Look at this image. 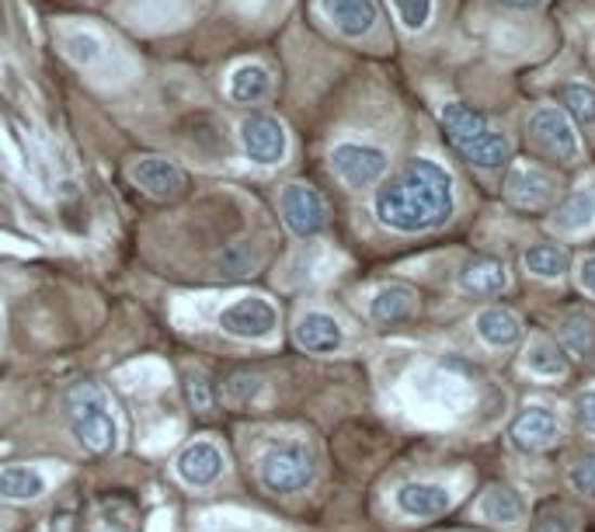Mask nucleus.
I'll return each mask as SVG.
<instances>
[{"mask_svg":"<svg viewBox=\"0 0 595 532\" xmlns=\"http://www.w3.org/2000/svg\"><path fill=\"white\" fill-rule=\"evenodd\" d=\"M258 484L275 497L307 494L321 477V453L307 436H275L255 453Z\"/></svg>","mask_w":595,"mask_h":532,"instance_id":"obj_4","label":"nucleus"},{"mask_svg":"<svg viewBox=\"0 0 595 532\" xmlns=\"http://www.w3.org/2000/svg\"><path fill=\"white\" fill-rule=\"evenodd\" d=\"M582 529H585L582 511L568 502H551L540 508L536 519H529L526 532H582Z\"/></svg>","mask_w":595,"mask_h":532,"instance_id":"obj_32","label":"nucleus"},{"mask_svg":"<svg viewBox=\"0 0 595 532\" xmlns=\"http://www.w3.org/2000/svg\"><path fill=\"white\" fill-rule=\"evenodd\" d=\"M502 11H533V8H540L543 0H494Z\"/></svg>","mask_w":595,"mask_h":532,"instance_id":"obj_41","label":"nucleus"},{"mask_svg":"<svg viewBox=\"0 0 595 532\" xmlns=\"http://www.w3.org/2000/svg\"><path fill=\"white\" fill-rule=\"evenodd\" d=\"M560 108H565L568 119L578 122V129L585 132V137L595 140V91L588 85H565L560 88Z\"/></svg>","mask_w":595,"mask_h":532,"instance_id":"obj_31","label":"nucleus"},{"mask_svg":"<svg viewBox=\"0 0 595 532\" xmlns=\"http://www.w3.org/2000/svg\"><path fill=\"white\" fill-rule=\"evenodd\" d=\"M129 178H132V185L151 198H178L189 189V174L168 157H140L129 168Z\"/></svg>","mask_w":595,"mask_h":532,"instance_id":"obj_24","label":"nucleus"},{"mask_svg":"<svg viewBox=\"0 0 595 532\" xmlns=\"http://www.w3.org/2000/svg\"><path fill=\"white\" fill-rule=\"evenodd\" d=\"M189 401L195 404V411H209L212 407L209 379L203 373H189Z\"/></svg>","mask_w":595,"mask_h":532,"instance_id":"obj_39","label":"nucleus"},{"mask_svg":"<svg viewBox=\"0 0 595 532\" xmlns=\"http://www.w3.org/2000/svg\"><path fill=\"white\" fill-rule=\"evenodd\" d=\"M432 8H436V0H393L397 22H401L408 31H422L428 22H432Z\"/></svg>","mask_w":595,"mask_h":532,"instance_id":"obj_36","label":"nucleus"},{"mask_svg":"<svg viewBox=\"0 0 595 532\" xmlns=\"http://www.w3.org/2000/svg\"><path fill=\"white\" fill-rule=\"evenodd\" d=\"M217 327L237 341H272L279 330V307L261 293H244L220 307Z\"/></svg>","mask_w":595,"mask_h":532,"instance_id":"obj_12","label":"nucleus"},{"mask_svg":"<svg viewBox=\"0 0 595 532\" xmlns=\"http://www.w3.org/2000/svg\"><path fill=\"white\" fill-rule=\"evenodd\" d=\"M195 532H279V525L244 508H209L198 515Z\"/></svg>","mask_w":595,"mask_h":532,"instance_id":"obj_26","label":"nucleus"},{"mask_svg":"<svg viewBox=\"0 0 595 532\" xmlns=\"http://www.w3.org/2000/svg\"><path fill=\"white\" fill-rule=\"evenodd\" d=\"M272 91V74L261 63H241L227 80V94L234 105H258Z\"/></svg>","mask_w":595,"mask_h":532,"instance_id":"obj_29","label":"nucleus"},{"mask_svg":"<svg viewBox=\"0 0 595 532\" xmlns=\"http://www.w3.org/2000/svg\"><path fill=\"white\" fill-rule=\"evenodd\" d=\"M574 286L595 299V255H582L574 261Z\"/></svg>","mask_w":595,"mask_h":532,"instance_id":"obj_38","label":"nucleus"},{"mask_svg":"<svg viewBox=\"0 0 595 532\" xmlns=\"http://www.w3.org/2000/svg\"><path fill=\"white\" fill-rule=\"evenodd\" d=\"M63 53L77 66H91V63L102 60V42H98L91 31H74V36L63 39Z\"/></svg>","mask_w":595,"mask_h":532,"instance_id":"obj_35","label":"nucleus"},{"mask_svg":"<svg viewBox=\"0 0 595 532\" xmlns=\"http://www.w3.org/2000/svg\"><path fill=\"white\" fill-rule=\"evenodd\" d=\"M502 195H505V203L519 212H547L560 198V181L554 171L540 168L533 160H516V164H508Z\"/></svg>","mask_w":595,"mask_h":532,"instance_id":"obj_13","label":"nucleus"},{"mask_svg":"<svg viewBox=\"0 0 595 532\" xmlns=\"http://www.w3.org/2000/svg\"><path fill=\"white\" fill-rule=\"evenodd\" d=\"M453 289L470 299H494L512 289V272L505 261L481 255V258L463 261L453 272Z\"/></svg>","mask_w":595,"mask_h":532,"instance_id":"obj_21","label":"nucleus"},{"mask_svg":"<svg viewBox=\"0 0 595 532\" xmlns=\"http://www.w3.org/2000/svg\"><path fill=\"white\" fill-rule=\"evenodd\" d=\"M4 338H8V313L4 303H0V348H4Z\"/></svg>","mask_w":595,"mask_h":532,"instance_id":"obj_42","label":"nucleus"},{"mask_svg":"<svg viewBox=\"0 0 595 532\" xmlns=\"http://www.w3.org/2000/svg\"><path fill=\"white\" fill-rule=\"evenodd\" d=\"M554 341L560 345V352L568 355L571 365L595 362V317L582 307L565 310L554 324Z\"/></svg>","mask_w":595,"mask_h":532,"instance_id":"obj_23","label":"nucleus"},{"mask_svg":"<svg viewBox=\"0 0 595 532\" xmlns=\"http://www.w3.org/2000/svg\"><path fill=\"white\" fill-rule=\"evenodd\" d=\"M477 484L470 463H445V467L408 470L387 488V515L397 525H432L453 515Z\"/></svg>","mask_w":595,"mask_h":532,"instance_id":"obj_3","label":"nucleus"},{"mask_svg":"<svg viewBox=\"0 0 595 532\" xmlns=\"http://www.w3.org/2000/svg\"><path fill=\"white\" fill-rule=\"evenodd\" d=\"M568 436V414L554 401H526L519 411L508 414L505 421V442L508 449L526 456L551 453Z\"/></svg>","mask_w":595,"mask_h":532,"instance_id":"obj_7","label":"nucleus"},{"mask_svg":"<svg viewBox=\"0 0 595 532\" xmlns=\"http://www.w3.org/2000/svg\"><path fill=\"white\" fill-rule=\"evenodd\" d=\"M241 146L251 164L258 168H279L289 157V132L275 115L251 112L241 122Z\"/></svg>","mask_w":595,"mask_h":532,"instance_id":"obj_16","label":"nucleus"},{"mask_svg":"<svg viewBox=\"0 0 595 532\" xmlns=\"http://www.w3.org/2000/svg\"><path fill=\"white\" fill-rule=\"evenodd\" d=\"M327 168L349 192H370L390 171V154L366 140H341L327 150Z\"/></svg>","mask_w":595,"mask_h":532,"instance_id":"obj_10","label":"nucleus"},{"mask_svg":"<svg viewBox=\"0 0 595 532\" xmlns=\"http://www.w3.org/2000/svg\"><path fill=\"white\" fill-rule=\"evenodd\" d=\"M63 473L66 470L60 463H11V467H0V502H42Z\"/></svg>","mask_w":595,"mask_h":532,"instance_id":"obj_17","label":"nucleus"},{"mask_svg":"<svg viewBox=\"0 0 595 532\" xmlns=\"http://www.w3.org/2000/svg\"><path fill=\"white\" fill-rule=\"evenodd\" d=\"M568 411H571L574 428L582 431L585 439L595 442V379H588V384H582V387L571 393Z\"/></svg>","mask_w":595,"mask_h":532,"instance_id":"obj_33","label":"nucleus"},{"mask_svg":"<svg viewBox=\"0 0 595 532\" xmlns=\"http://www.w3.org/2000/svg\"><path fill=\"white\" fill-rule=\"evenodd\" d=\"M279 212H283V223L289 234L296 237H318L327 230V203L324 195L313 189V185H303V181H289V185L279 192Z\"/></svg>","mask_w":595,"mask_h":532,"instance_id":"obj_15","label":"nucleus"},{"mask_svg":"<svg viewBox=\"0 0 595 532\" xmlns=\"http://www.w3.org/2000/svg\"><path fill=\"white\" fill-rule=\"evenodd\" d=\"M261 264V251L251 244H234L220 255V272L223 275H251Z\"/></svg>","mask_w":595,"mask_h":532,"instance_id":"obj_34","label":"nucleus"},{"mask_svg":"<svg viewBox=\"0 0 595 532\" xmlns=\"http://www.w3.org/2000/svg\"><path fill=\"white\" fill-rule=\"evenodd\" d=\"M460 209L453 171L436 157H411L373 189V220L397 237H422L450 226Z\"/></svg>","mask_w":595,"mask_h":532,"instance_id":"obj_2","label":"nucleus"},{"mask_svg":"<svg viewBox=\"0 0 595 532\" xmlns=\"http://www.w3.org/2000/svg\"><path fill=\"white\" fill-rule=\"evenodd\" d=\"M470 522L484 525L488 532H526L533 511H529V497L522 488L508 484V480H491L474 494Z\"/></svg>","mask_w":595,"mask_h":532,"instance_id":"obj_9","label":"nucleus"},{"mask_svg":"<svg viewBox=\"0 0 595 532\" xmlns=\"http://www.w3.org/2000/svg\"><path fill=\"white\" fill-rule=\"evenodd\" d=\"M115 384L129 393H151L171 384V369L157 359H140V362H129L115 373Z\"/></svg>","mask_w":595,"mask_h":532,"instance_id":"obj_30","label":"nucleus"},{"mask_svg":"<svg viewBox=\"0 0 595 532\" xmlns=\"http://www.w3.org/2000/svg\"><path fill=\"white\" fill-rule=\"evenodd\" d=\"M551 230L560 237H585L595 230V178L574 185L560 203L554 206Z\"/></svg>","mask_w":595,"mask_h":532,"instance_id":"obj_22","label":"nucleus"},{"mask_svg":"<svg viewBox=\"0 0 595 532\" xmlns=\"http://www.w3.org/2000/svg\"><path fill=\"white\" fill-rule=\"evenodd\" d=\"M223 470H227V456L212 439H195L174 456V477L192 491L212 488L223 477Z\"/></svg>","mask_w":595,"mask_h":532,"instance_id":"obj_20","label":"nucleus"},{"mask_svg":"<svg viewBox=\"0 0 595 532\" xmlns=\"http://www.w3.org/2000/svg\"><path fill=\"white\" fill-rule=\"evenodd\" d=\"M442 132L456 154L470 164L477 171H502L512 164V154H516V143H512L508 132H502L494 122H488L481 112H474L463 102H445L442 112Z\"/></svg>","mask_w":595,"mask_h":532,"instance_id":"obj_5","label":"nucleus"},{"mask_svg":"<svg viewBox=\"0 0 595 532\" xmlns=\"http://www.w3.org/2000/svg\"><path fill=\"white\" fill-rule=\"evenodd\" d=\"M0 532H4V519H0Z\"/></svg>","mask_w":595,"mask_h":532,"instance_id":"obj_44","label":"nucleus"},{"mask_svg":"<svg viewBox=\"0 0 595 532\" xmlns=\"http://www.w3.org/2000/svg\"><path fill=\"white\" fill-rule=\"evenodd\" d=\"M66 425L70 436L88 449V453L108 456L122 445V425L115 414L112 397L98 384H74L66 390Z\"/></svg>","mask_w":595,"mask_h":532,"instance_id":"obj_6","label":"nucleus"},{"mask_svg":"<svg viewBox=\"0 0 595 532\" xmlns=\"http://www.w3.org/2000/svg\"><path fill=\"white\" fill-rule=\"evenodd\" d=\"M390 407L408 425L445 439H488L508 421L505 384L474 355L411 352L387 384Z\"/></svg>","mask_w":595,"mask_h":532,"instance_id":"obj_1","label":"nucleus"},{"mask_svg":"<svg viewBox=\"0 0 595 532\" xmlns=\"http://www.w3.org/2000/svg\"><path fill=\"white\" fill-rule=\"evenodd\" d=\"M526 140L540 157H547L560 168H574L582 164V137H578L574 122L565 115L560 105H536L526 115Z\"/></svg>","mask_w":595,"mask_h":532,"instance_id":"obj_8","label":"nucleus"},{"mask_svg":"<svg viewBox=\"0 0 595 532\" xmlns=\"http://www.w3.org/2000/svg\"><path fill=\"white\" fill-rule=\"evenodd\" d=\"M519 376L540 387H557L571 376V362L547 330H529L519 348Z\"/></svg>","mask_w":595,"mask_h":532,"instance_id":"obj_14","label":"nucleus"},{"mask_svg":"<svg viewBox=\"0 0 595 532\" xmlns=\"http://www.w3.org/2000/svg\"><path fill=\"white\" fill-rule=\"evenodd\" d=\"M445 532H474V529H445Z\"/></svg>","mask_w":595,"mask_h":532,"instance_id":"obj_43","label":"nucleus"},{"mask_svg":"<svg viewBox=\"0 0 595 532\" xmlns=\"http://www.w3.org/2000/svg\"><path fill=\"white\" fill-rule=\"evenodd\" d=\"M467 327H470L477 348H481V352L491 355V359H508L512 352H519L526 335H529L522 313L505 307V303H488V307H481L470 317Z\"/></svg>","mask_w":595,"mask_h":532,"instance_id":"obj_11","label":"nucleus"},{"mask_svg":"<svg viewBox=\"0 0 595 532\" xmlns=\"http://www.w3.org/2000/svg\"><path fill=\"white\" fill-rule=\"evenodd\" d=\"M568 264H571L568 251L551 241H536L522 251V272L540 282H560L568 275Z\"/></svg>","mask_w":595,"mask_h":532,"instance_id":"obj_27","label":"nucleus"},{"mask_svg":"<svg viewBox=\"0 0 595 532\" xmlns=\"http://www.w3.org/2000/svg\"><path fill=\"white\" fill-rule=\"evenodd\" d=\"M422 310V296L415 286H408V282H384V286H376L370 296H366V317L373 327H404L418 317Z\"/></svg>","mask_w":595,"mask_h":532,"instance_id":"obj_19","label":"nucleus"},{"mask_svg":"<svg viewBox=\"0 0 595 532\" xmlns=\"http://www.w3.org/2000/svg\"><path fill=\"white\" fill-rule=\"evenodd\" d=\"M321 11H324V18L335 25L345 39L370 36L376 18H379L376 0H321Z\"/></svg>","mask_w":595,"mask_h":532,"instance_id":"obj_25","label":"nucleus"},{"mask_svg":"<svg viewBox=\"0 0 595 532\" xmlns=\"http://www.w3.org/2000/svg\"><path fill=\"white\" fill-rule=\"evenodd\" d=\"M565 488L578 497V502L595 505V445H578L565 456Z\"/></svg>","mask_w":595,"mask_h":532,"instance_id":"obj_28","label":"nucleus"},{"mask_svg":"<svg viewBox=\"0 0 595 532\" xmlns=\"http://www.w3.org/2000/svg\"><path fill=\"white\" fill-rule=\"evenodd\" d=\"M174 439H178V421H160L157 431H146V436H143V445L151 449V453H157V449L171 445Z\"/></svg>","mask_w":595,"mask_h":532,"instance_id":"obj_40","label":"nucleus"},{"mask_svg":"<svg viewBox=\"0 0 595 532\" xmlns=\"http://www.w3.org/2000/svg\"><path fill=\"white\" fill-rule=\"evenodd\" d=\"M293 341L307 355H338L349 345V327L331 310H303L293 324Z\"/></svg>","mask_w":595,"mask_h":532,"instance_id":"obj_18","label":"nucleus"},{"mask_svg":"<svg viewBox=\"0 0 595 532\" xmlns=\"http://www.w3.org/2000/svg\"><path fill=\"white\" fill-rule=\"evenodd\" d=\"M261 390H264L261 376H234V379L227 384V397H230L234 404H251Z\"/></svg>","mask_w":595,"mask_h":532,"instance_id":"obj_37","label":"nucleus"}]
</instances>
